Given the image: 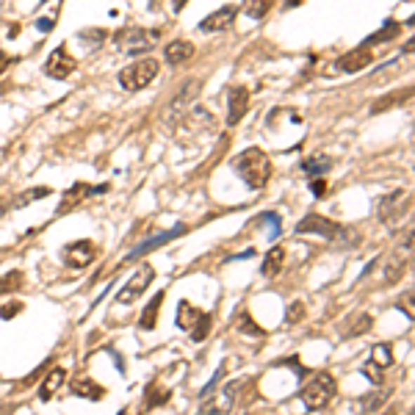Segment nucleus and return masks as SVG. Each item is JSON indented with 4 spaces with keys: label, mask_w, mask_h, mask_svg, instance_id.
Wrapping results in <instances>:
<instances>
[{
    "label": "nucleus",
    "mask_w": 415,
    "mask_h": 415,
    "mask_svg": "<svg viewBox=\"0 0 415 415\" xmlns=\"http://www.w3.org/2000/svg\"><path fill=\"white\" fill-rule=\"evenodd\" d=\"M232 172L249 188L261 191L272 180V161L261 147H249V150H244L232 158Z\"/></svg>",
    "instance_id": "1"
},
{
    "label": "nucleus",
    "mask_w": 415,
    "mask_h": 415,
    "mask_svg": "<svg viewBox=\"0 0 415 415\" xmlns=\"http://www.w3.org/2000/svg\"><path fill=\"white\" fill-rule=\"evenodd\" d=\"M335 393H338V385H335L332 374L319 371V374H313L310 382L299 390V399H302V404H305L308 410H322V407H327V404L335 399Z\"/></svg>",
    "instance_id": "2"
},
{
    "label": "nucleus",
    "mask_w": 415,
    "mask_h": 415,
    "mask_svg": "<svg viewBox=\"0 0 415 415\" xmlns=\"http://www.w3.org/2000/svg\"><path fill=\"white\" fill-rule=\"evenodd\" d=\"M158 72H161V64L155 58H138L119 72V86L125 92H141L158 78Z\"/></svg>",
    "instance_id": "3"
},
{
    "label": "nucleus",
    "mask_w": 415,
    "mask_h": 415,
    "mask_svg": "<svg viewBox=\"0 0 415 415\" xmlns=\"http://www.w3.org/2000/svg\"><path fill=\"white\" fill-rule=\"evenodd\" d=\"M155 39H158V34H150L144 28H122V31L114 34V45L119 47L125 55H138V53L150 50L155 45Z\"/></svg>",
    "instance_id": "4"
},
{
    "label": "nucleus",
    "mask_w": 415,
    "mask_h": 415,
    "mask_svg": "<svg viewBox=\"0 0 415 415\" xmlns=\"http://www.w3.org/2000/svg\"><path fill=\"white\" fill-rule=\"evenodd\" d=\"M294 232H299V235H322L327 241H341V238H346V228L335 225L332 219L319 216V213H308V216L296 225Z\"/></svg>",
    "instance_id": "5"
},
{
    "label": "nucleus",
    "mask_w": 415,
    "mask_h": 415,
    "mask_svg": "<svg viewBox=\"0 0 415 415\" xmlns=\"http://www.w3.org/2000/svg\"><path fill=\"white\" fill-rule=\"evenodd\" d=\"M199 92H202V81H199V78L185 81L183 89L175 94V100H172L169 108H166V119H183L185 114H188V108L197 103Z\"/></svg>",
    "instance_id": "6"
},
{
    "label": "nucleus",
    "mask_w": 415,
    "mask_h": 415,
    "mask_svg": "<svg viewBox=\"0 0 415 415\" xmlns=\"http://www.w3.org/2000/svg\"><path fill=\"white\" fill-rule=\"evenodd\" d=\"M152 277H155V269H152L150 263H144L136 275H133L131 279H128V282H125V285H122V291L117 294V302H119V305H133L138 296H141V294L150 288Z\"/></svg>",
    "instance_id": "7"
},
{
    "label": "nucleus",
    "mask_w": 415,
    "mask_h": 415,
    "mask_svg": "<svg viewBox=\"0 0 415 415\" xmlns=\"http://www.w3.org/2000/svg\"><path fill=\"white\" fill-rule=\"evenodd\" d=\"M75 70H78V61L67 53V45H58L45 61V75L55 78V81H67Z\"/></svg>",
    "instance_id": "8"
},
{
    "label": "nucleus",
    "mask_w": 415,
    "mask_h": 415,
    "mask_svg": "<svg viewBox=\"0 0 415 415\" xmlns=\"http://www.w3.org/2000/svg\"><path fill=\"white\" fill-rule=\"evenodd\" d=\"M404 202H410V194H404V188H396V191H390L388 197L379 199L376 216H379L385 225H390V222H396L399 216H404V211H407Z\"/></svg>",
    "instance_id": "9"
},
{
    "label": "nucleus",
    "mask_w": 415,
    "mask_h": 415,
    "mask_svg": "<svg viewBox=\"0 0 415 415\" xmlns=\"http://www.w3.org/2000/svg\"><path fill=\"white\" fill-rule=\"evenodd\" d=\"M94 258H97V246H94V241H89V238L64 246V263L72 266V269H86V266H92Z\"/></svg>",
    "instance_id": "10"
},
{
    "label": "nucleus",
    "mask_w": 415,
    "mask_h": 415,
    "mask_svg": "<svg viewBox=\"0 0 415 415\" xmlns=\"http://www.w3.org/2000/svg\"><path fill=\"white\" fill-rule=\"evenodd\" d=\"M185 228L183 225H178V228H172V230L166 232H158V235H152V238H147L144 244H138V246H133V252L125 258V263H133V261H138V258H144V255H150L152 249H161L164 244H169V241H175L178 235H183Z\"/></svg>",
    "instance_id": "11"
},
{
    "label": "nucleus",
    "mask_w": 415,
    "mask_h": 415,
    "mask_svg": "<svg viewBox=\"0 0 415 415\" xmlns=\"http://www.w3.org/2000/svg\"><path fill=\"white\" fill-rule=\"evenodd\" d=\"M238 17V6H222L216 8L213 14H208L202 22H199V31L202 34H219V31H228Z\"/></svg>",
    "instance_id": "12"
},
{
    "label": "nucleus",
    "mask_w": 415,
    "mask_h": 415,
    "mask_svg": "<svg viewBox=\"0 0 415 415\" xmlns=\"http://www.w3.org/2000/svg\"><path fill=\"white\" fill-rule=\"evenodd\" d=\"M371 61H374V53H371L369 47H355V50H349V53H343L338 61H335V70H341V72H349V75H355V72H360V70H366Z\"/></svg>",
    "instance_id": "13"
},
{
    "label": "nucleus",
    "mask_w": 415,
    "mask_h": 415,
    "mask_svg": "<svg viewBox=\"0 0 415 415\" xmlns=\"http://www.w3.org/2000/svg\"><path fill=\"white\" fill-rule=\"evenodd\" d=\"M249 111V89L246 86H232L228 92V125H238L244 114Z\"/></svg>",
    "instance_id": "14"
},
{
    "label": "nucleus",
    "mask_w": 415,
    "mask_h": 415,
    "mask_svg": "<svg viewBox=\"0 0 415 415\" xmlns=\"http://www.w3.org/2000/svg\"><path fill=\"white\" fill-rule=\"evenodd\" d=\"M235 393H238V382L225 385V388H222V393H219L216 399H211V402H205V404H202V413H208V415L230 413L232 402H235Z\"/></svg>",
    "instance_id": "15"
},
{
    "label": "nucleus",
    "mask_w": 415,
    "mask_h": 415,
    "mask_svg": "<svg viewBox=\"0 0 415 415\" xmlns=\"http://www.w3.org/2000/svg\"><path fill=\"white\" fill-rule=\"evenodd\" d=\"M194 53H197V47L191 45V42L175 39V42H169L166 50H164V61H166L169 67H180V64H185V61L194 58Z\"/></svg>",
    "instance_id": "16"
},
{
    "label": "nucleus",
    "mask_w": 415,
    "mask_h": 415,
    "mask_svg": "<svg viewBox=\"0 0 415 415\" xmlns=\"http://www.w3.org/2000/svg\"><path fill=\"white\" fill-rule=\"evenodd\" d=\"M64 379H67V371L64 369H50V374H47L45 379H42V388H39V399L42 402H50L55 393H58V388L64 385Z\"/></svg>",
    "instance_id": "17"
},
{
    "label": "nucleus",
    "mask_w": 415,
    "mask_h": 415,
    "mask_svg": "<svg viewBox=\"0 0 415 415\" xmlns=\"http://www.w3.org/2000/svg\"><path fill=\"white\" fill-rule=\"evenodd\" d=\"M94 194V188L92 185H86V183H78V185H72L67 194H64V199H61V208H58V213H67V211H72L81 199H86V197H92Z\"/></svg>",
    "instance_id": "18"
},
{
    "label": "nucleus",
    "mask_w": 415,
    "mask_h": 415,
    "mask_svg": "<svg viewBox=\"0 0 415 415\" xmlns=\"http://www.w3.org/2000/svg\"><path fill=\"white\" fill-rule=\"evenodd\" d=\"M404 266H407V255H390L388 258V263H385V285H393V282H399L402 275H404Z\"/></svg>",
    "instance_id": "19"
},
{
    "label": "nucleus",
    "mask_w": 415,
    "mask_h": 415,
    "mask_svg": "<svg viewBox=\"0 0 415 415\" xmlns=\"http://www.w3.org/2000/svg\"><path fill=\"white\" fill-rule=\"evenodd\" d=\"M282 263H285V249H282V246H272V249L266 252V261H263L261 275L277 277L279 272H282Z\"/></svg>",
    "instance_id": "20"
},
{
    "label": "nucleus",
    "mask_w": 415,
    "mask_h": 415,
    "mask_svg": "<svg viewBox=\"0 0 415 415\" xmlns=\"http://www.w3.org/2000/svg\"><path fill=\"white\" fill-rule=\"evenodd\" d=\"M388 396H390V390H374V393H366V396L357 402L360 415H374L385 402H388Z\"/></svg>",
    "instance_id": "21"
},
{
    "label": "nucleus",
    "mask_w": 415,
    "mask_h": 415,
    "mask_svg": "<svg viewBox=\"0 0 415 415\" xmlns=\"http://www.w3.org/2000/svg\"><path fill=\"white\" fill-rule=\"evenodd\" d=\"M199 319H202V310H197L191 302H185L183 299V302L178 305V327H180V329L191 332V329H194V324L199 322Z\"/></svg>",
    "instance_id": "22"
},
{
    "label": "nucleus",
    "mask_w": 415,
    "mask_h": 415,
    "mask_svg": "<svg viewBox=\"0 0 415 415\" xmlns=\"http://www.w3.org/2000/svg\"><path fill=\"white\" fill-rule=\"evenodd\" d=\"M161 308H164V291H161V294H155V296H152V302L144 308L138 327H141V329H155V324H158V310H161Z\"/></svg>",
    "instance_id": "23"
},
{
    "label": "nucleus",
    "mask_w": 415,
    "mask_h": 415,
    "mask_svg": "<svg viewBox=\"0 0 415 415\" xmlns=\"http://www.w3.org/2000/svg\"><path fill=\"white\" fill-rule=\"evenodd\" d=\"M72 396L97 402V399H103V396H105V390H103L94 379H81V382H75V385H72Z\"/></svg>",
    "instance_id": "24"
},
{
    "label": "nucleus",
    "mask_w": 415,
    "mask_h": 415,
    "mask_svg": "<svg viewBox=\"0 0 415 415\" xmlns=\"http://www.w3.org/2000/svg\"><path fill=\"white\" fill-rule=\"evenodd\" d=\"M410 94H413L410 86H407V89H402V92L388 94L385 100H376V103L371 105V114H382V111H388V108H393V105H402V103H407V100H410Z\"/></svg>",
    "instance_id": "25"
},
{
    "label": "nucleus",
    "mask_w": 415,
    "mask_h": 415,
    "mask_svg": "<svg viewBox=\"0 0 415 415\" xmlns=\"http://www.w3.org/2000/svg\"><path fill=\"white\" fill-rule=\"evenodd\" d=\"M50 191H53V188H47V185L22 191V194H17V197L11 199V208L17 211V208H25V205H31V202H37V199H45V197H50Z\"/></svg>",
    "instance_id": "26"
},
{
    "label": "nucleus",
    "mask_w": 415,
    "mask_h": 415,
    "mask_svg": "<svg viewBox=\"0 0 415 415\" xmlns=\"http://www.w3.org/2000/svg\"><path fill=\"white\" fill-rule=\"evenodd\" d=\"M22 282H25L22 272H8V275H3L0 277V296H3V294H14V291H20Z\"/></svg>",
    "instance_id": "27"
},
{
    "label": "nucleus",
    "mask_w": 415,
    "mask_h": 415,
    "mask_svg": "<svg viewBox=\"0 0 415 415\" xmlns=\"http://www.w3.org/2000/svg\"><path fill=\"white\" fill-rule=\"evenodd\" d=\"M371 327H374V319H371L369 313H363V316H357V319H355V324H352V327L343 332V338H357V335H366Z\"/></svg>",
    "instance_id": "28"
},
{
    "label": "nucleus",
    "mask_w": 415,
    "mask_h": 415,
    "mask_svg": "<svg viewBox=\"0 0 415 415\" xmlns=\"http://www.w3.org/2000/svg\"><path fill=\"white\" fill-rule=\"evenodd\" d=\"M396 34H399V22L388 20V22H385V28H382L379 34H374V37H369V39H366V47H369V45H376V42H388V39H393Z\"/></svg>",
    "instance_id": "29"
},
{
    "label": "nucleus",
    "mask_w": 415,
    "mask_h": 415,
    "mask_svg": "<svg viewBox=\"0 0 415 415\" xmlns=\"http://www.w3.org/2000/svg\"><path fill=\"white\" fill-rule=\"evenodd\" d=\"M332 166V161L327 158V155H319V158H308L305 164H302V169L308 172V175H322Z\"/></svg>",
    "instance_id": "30"
},
{
    "label": "nucleus",
    "mask_w": 415,
    "mask_h": 415,
    "mask_svg": "<svg viewBox=\"0 0 415 415\" xmlns=\"http://www.w3.org/2000/svg\"><path fill=\"white\" fill-rule=\"evenodd\" d=\"M208 332H211V316H208V313H202V319L194 324V329H191L188 335H191V341H194V343H202V341L208 338Z\"/></svg>",
    "instance_id": "31"
},
{
    "label": "nucleus",
    "mask_w": 415,
    "mask_h": 415,
    "mask_svg": "<svg viewBox=\"0 0 415 415\" xmlns=\"http://www.w3.org/2000/svg\"><path fill=\"white\" fill-rule=\"evenodd\" d=\"M275 6V0H249V8H246V14L252 17V20H263L266 14H269V8Z\"/></svg>",
    "instance_id": "32"
},
{
    "label": "nucleus",
    "mask_w": 415,
    "mask_h": 415,
    "mask_svg": "<svg viewBox=\"0 0 415 415\" xmlns=\"http://www.w3.org/2000/svg\"><path fill=\"white\" fill-rule=\"evenodd\" d=\"M374 363H376L379 369H388V366H393V355H390V346H385V343L374 346Z\"/></svg>",
    "instance_id": "33"
},
{
    "label": "nucleus",
    "mask_w": 415,
    "mask_h": 415,
    "mask_svg": "<svg viewBox=\"0 0 415 415\" xmlns=\"http://www.w3.org/2000/svg\"><path fill=\"white\" fill-rule=\"evenodd\" d=\"M363 376H369L371 385H382V369H379L374 360H369V363L363 366Z\"/></svg>",
    "instance_id": "34"
},
{
    "label": "nucleus",
    "mask_w": 415,
    "mask_h": 415,
    "mask_svg": "<svg viewBox=\"0 0 415 415\" xmlns=\"http://www.w3.org/2000/svg\"><path fill=\"white\" fill-rule=\"evenodd\" d=\"M302 316H305V305H302V302H294V305L288 308V313H285V322L299 324L302 322Z\"/></svg>",
    "instance_id": "35"
},
{
    "label": "nucleus",
    "mask_w": 415,
    "mask_h": 415,
    "mask_svg": "<svg viewBox=\"0 0 415 415\" xmlns=\"http://www.w3.org/2000/svg\"><path fill=\"white\" fill-rule=\"evenodd\" d=\"M103 39H105V34H103L100 28H94V31H84V34H81V42H89V45H94V47L103 45Z\"/></svg>",
    "instance_id": "36"
},
{
    "label": "nucleus",
    "mask_w": 415,
    "mask_h": 415,
    "mask_svg": "<svg viewBox=\"0 0 415 415\" xmlns=\"http://www.w3.org/2000/svg\"><path fill=\"white\" fill-rule=\"evenodd\" d=\"M238 327H241L244 332H252V335H263V329H261L258 324L252 322V316H246V313L241 316V324H238Z\"/></svg>",
    "instance_id": "37"
},
{
    "label": "nucleus",
    "mask_w": 415,
    "mask_h": 415,
    "mask_svg": "<svg viewBox=\"0 0 415 415\" xmlns=\"http://www.w3.org/2000/svg\"><path fill=\"white\" fill-rule=\"evenodd\" d=\"M20 310H22L20 302H14V305H8V308H0V319H11V316H17Z\"/></svg>",
    "instance_id": "38"
},
{
    "label": "nucleus",
    "mask_w": 415,
    "mask_h": 415,
    "mask_svg": "<svg viewBox=\"0 0 415 415\" xmlns=\"http://www.w3.org/2000/svg\"><path fill=\"white\" fill-rule=\"evenodd\" d=\"M324 180L322 178H316V180H313V183H310V191H313V194H316V197H324V191H327V188H324Z\"/></svg>",
    "instance_id": "39"
},
{
    "label": "nucleus",
    "mask_w": 415,
    "mask_h": 415,
    "mask_svg": "<svg viewBox=\"0 0 415 415\" xmlns=\"http://www.w3.org/2000/svg\"><path fill=\"white\" fill-rule=\"evenodd\" d=\"M8 64H11V58H8V55H6L3 50H0V75H3V70H6Z\"/></svg>",
    "instance_id": "40"
},
{
    "label": "nucleus",
    "mask_w": 415,
    "mask_h": 415,
    "mask_svg": "<svg viewBox=\"0 0 415 415\" xmlns=\"http://www.w3.org/2000/svg\"><path fill=\"white\" fill-rule=\"evenodd\" d=\"M53 22H55V20H39V22H37V28L47 31V28H53Z\"/></svg>",
    "instance_id": "41"
},
{
    "label": "nucleus",
    "mask_w": 415,
    "mask_h": 415,
    "mask_svg": "<svg viewBox=\"0 0 415 415\" xmlns=\"http://www.w3.org/2000/svg\"><path fill=\"white\" fill-rule=\"evenodd\" d=\"M185 3H188V0H175V3H172V8H175V11H180Z\"/></svg>",
    "instance_id": "42"
},
{
    "label": "nucleus",
    "mask_w": 415,
    "mask_h": 415,
    "mask_svg": "<svg viewBox=\"0 0 415 415\" xmlns=\"http://www.w3.org/2000/svg\"><path fill=\"white\" fill-rule=\"evenodd\" d=\"M302 0H285V8H294V6H299Z\"/></svg>",
    "instance_id": "43"
},
{
    "label": "nucleus",
    "mask_w": 415,
    "mask_h": 415,
    "mask_svg": "<svg viewBox=\"0 0 415 415\" xmlns=\"http://www.w3.org/2000/svg\"><path fill=\"white\" fill-rule=\"evenodd\" d=\"M119 415H128V413H125V410H122V413H119Z\"/></svg>",
    "instance_id": "44"
},
{
    "label": "nucleus",
    "mask_w": 415,
    "mask_h": 415,
    "mask_svg": "<svg viewBox=\"0 0 415 415\" xmlns=\"http://www.w3.org/2000/svg\"><path fill=\"white\" fill-rule=\"evenodd\" d=\"M407 415H413V413H407Z\"/></svg>",
    "instance_id": "45"
}]
</instances>
